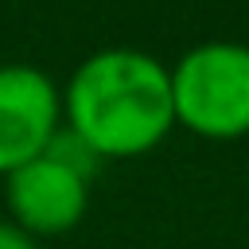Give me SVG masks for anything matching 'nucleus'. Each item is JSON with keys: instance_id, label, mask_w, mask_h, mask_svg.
<instances>
[{"instance_id": "nucleus-4", "label": "nucleus", "mask_w": 249, "mask_h": 249, "mask_svg": "<svg viewBox=\"0 0 249 249\" xmlns=\"http://www.w3.org/2000/svg\"><path fill=\"white\" fill-rule=\"evenodd\" d=\"M4 198L12 222L31 237H54L74 230L89 206V179L62 167L51 156H35L31 163L4 175Z\"/></svg>"}, {"instance_id": "nucleus-3", "label": "nucleus", "mask_w": 249, "mask_h": 249, "mask_svg": "<svg viewBox=\"0 0 249 249\" xmlns=\"http://www.w3.org/2000/svg\"><path fill=\"white\" fill-rule=\"evenodd\" d=\"M62 124L58 86L31 62L0 66V175L31 163L47 152Z\"/></svg>"}, {"instance_id": "nucleus-2", "label": "nucleus", "mask_w": 249, "mask_h": 249, "mask_svg": "<svg viewBox=\"0 0 249 249\" xmlns=\"http://www.w3.org/2000/svg\"><path fill=\"white\" fill-rule=\"evenodd\" d=\"M175 124L233 140L249 132V47L241 43H202L191 47L171 70Z\"/></svg>"}, {"instance_id": "nucleus-1", "label": "nucleus", "mask_w": 249, "mask_h": 249, "mask_svg": "<svg viewBox=\"0 0 249 249\" xmlns=\"http://www.w3.org/2000/svg\"><path fill=\"white\" fill-rule=\"evenodd\" d=\"M62 124H70L101 160L144 156L175 124L171 70L132 47L97 51L62 89Z\"/></svg>"}, {"instance_id": "nucleus-5", "label": "nucleus", "mask_w": 249, "mask_h": 249, "mask_svg": "<svg viewBox=\"0 0 249 249\" xmlns=\"http://www.w3.org/2000/svg\"><path fill=\"white\" fill-rule=\"evenodd\" d=\"M43 156H51V160H58L62 167H70V171H78L82 179H93V171H97V163H101V156L70 128V124H58V132L51 136V144H47V152Z\"/></svg>"}, {"instance_id": "nucleus-6", "label": "nucleus", "mask_w": 249, "mask_h": 249, "mask_svg": "<svg viewBox=\"0 0 249 249\" xmlns=\"http://www.w3.org/2000/svg\"><path fill=\"white\" fill-rule=\"evenodd\" d=\"M0 249H35V237L23 233L16 222H0Z\"/></svg>"}]
</instances>
